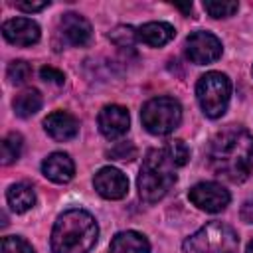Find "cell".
I'll list each match as a JSON object with an SVG mask.
<instances>
[{"instance_id":"21","label":"cell","mask_w":253,"mask_h":253,"mask_svg":"<svg viewBox=\"0 0 253 253\" xmlns=\"http://www.w3.org/2000/svg\"><path fill=\"white\" fill-rule=\"evenodd\" d=\"M164 152L168 154V158L172 160V164H174L176 168L184 166V164L188 162V158H190V150H188V146H186L184 140H170V142L166 144Z\"/></svg>"},{"instance_id":"22","label":"cell","mask_w":253,"mask_h":253,"mask_svg":"<svg viewBox=\"0 0 253 253\" xmlns=\"http://www.w3.org/2000/svg\"><path fill=\"white\" fill-rule=\"evenodd\" d=\"M30 75H32V67H30V63H26V61H22V59H18V61H12L10 65H8V79L12 81V83H26L28 79H30Z\"/></svg>"},{"instance_id":"10","label":"cell","mask_w":253,"mask_h":253,"mask_svg":"<svg viewBox=\"0 0 253 253\" xmlns=\"http://www.w3.org/2000/svg\"><path fill=\"white\" fill-rule=\"evenodd\" d=\"M99 130L103 132V136L107 138H119L128 130L130 119H128V111L121 105H107L101 109L99 113Z\"/></svg>"},{"instance_id":"19","label":"cell","mask_w":253,"mask_h":253,"mask_svg":"<svg viewBox=\"0 0 253 253\" xmlns=\"http://www.w3.org/2000/svg\"><path fill=\"white\" fill-rule=\"evenodd\" d=\"M239 4L233 0H206L204 2V10L211 16V18H229L237 12Z\"/></svg>"},{"instance_id":"7","label":"cell","mask_w":253,"mask_h":253,"mask_svg":"<svg viewBox=\"0 0 253 253\" xmlns=\"http://www.w3.org/2000/svg\"><path fill=\"white\" fill-rule=\"evenodd\" d=\"M188 198L196 208H200L204 211H210V213L221 211L229 204V192L221 184H215V182L196 184L194 188H190Z\"/></svg>"},{"instance_id":"11","label":"cell","mask_w":253,"mask_h":253,"mask_svg":"<svg viewBox=\"0 0 253 253\" xmlns=\"http://www.w3.org/2000/svg\"><path fill=\"white\" fill-rule=\"evenodd\" d=\"M4 38L14 45H34L40 40V26L30 18H12L2 26Z\"/></svg>"},{"instance_id":"28","label":"cell","mask_w":253,"mask_h":253,"mask_svg":"<svg viewBox=\"0 0 253 253\" xmlns=\"http://www.w3.org/2000/svg\"><path fill=\"white\" fill-rule=\"evenodd\" d=\"M241 219L247 223H253V198L245 200L241 206Z\"/></svg>"},{"instance_id":"26","label":"cell","mask_w":253,"mask_h":253,"mask_svg":"<svg viewBox=\"0 0 253 253\" xmlns=\"http://www.w3.org/2000/svg\"><path fill=\"white\" fill-rule=\"evenodd\" d=\"M40 75H42V79L43 81H49V83H55V85H61L63 81H65V75L59 71V69H55V67H42L40 69Z\"/></svg>"},{"instance_id":"16","label":"cell","mask_w":253,"mask_h":253,"mask_svg":"<svg viewBox=\"0 0 253 253\" xmlns=\"http://www.w3.org/2000/svg\"><path fill=\"white\" fill-rule=\"evenodd\" d=\"M111 253H150V245L144 235L136 231H123L113 237Z\"/></svg>"},{"instance_id":"3","label":"cell","mask_w":253,"mask_h":253,"mask_svg":"<svg viewBox=\"0 0 253 253\" xmlns=\"http://www.w3.org/2000/svg\"><path fill=\"white\" fill-rule=\"evenodd\" d=\"M174 164L168 158V154L162 150H148L142 166H140V174H138V194L144 202H158L162 200L168 190L174 186L176 182V174H174Z\"/></svg>"},{"instance_id":"6","label":"cell","mask_w":253,"mask_h":253,"mask_svg":"<svg viewBox=\"0 0 253 253\" xmlns=\"http://www.w3.org/2000/svg\"><path fill=\"white\" fill-rule=\"evenodd\" d=\"M144 128L152 134H168L182 121V107L172 97H154L144 103L140 111Z\"/></svg>"},{"instance_id":"8","label":"cell","mask_w":253,"mask_h":253,"mask_svg":"<svg viewBox=\"0 0 253 253\" xmlns=\"http://www.w3.org/2000/svg\"><path fill=\"white\" fill-rule=\"evenodd\" d=\"M186 55L198 65L211 63L221 55V42L210 32H194L186 38Z\"/></svg>"},{"instance_id":"5","label":"cell","mask_w":253,"mask_h":253,"mask_svg":"<svg viewBox=\"0 0 253 253\" xmlns=\"http://www.w3.org/2000/svg\"><path fill=\"white\" fill-rule=\"evenodd\" d=\"M229 95H231V83H229L227 75H223L219 71H210V73L202 75L196 85L198 103L210 119H217L225 113Z\"/></svg>"},{"instance_id":"27","label":"cell","mask_w":253,"mask_h":253,"mask_svg":"<svg viewBox=\"0 0 253 253\" xmlns=\"http://www.w3.org/2000/svg\"><path fill=\"white\" fill-rule=\"evenodd\" d=\"M14 6L22 12H40L45 6H49V2H45V0H42V2H16Z\"/></svg>"},{"instance_id":"4","label":"cell","mask_w":253,"mask_h":253,"mask_svg":"<svg viewBox=\"0 0 253 253\" xmlns=\"http://www.w3.org/2000/svg\"><path fill=\"white\" fill-rule=\"evenodd\" d=\"M239 237L233 227L211 221L184 241V253H237Z\"/></svg>"},{"instance_id":"30","label":"cell","mask_w":253,"mask_h":253,"mask_svg":"<svg viewBox=\"0 0 253 253\" xmlns=\"http://www.w3.org/2000/svg\"><path fill=\"white\" fill-rule=\"evenodd\" d=\"M245 253H253V241L247 245V251H245Z\"/></svg>"},{"instance_id":"24","label":"cell","mask_w":253,"mask_h":253,"mask_svg":"<svg viewBox=\"0 0 253 253\" xmlns=\"http://www.w3.org/2000/svg\"><path fill=\"white\" fill-rule=\"evenodd\" d=\"M107 156L109 158H113V160H132V158H136V148L130 144V142H119L117 146H113L109 152H107Z\"/></svg>"},{"instance_id":"25","label":"cell","mask_w":253,"mask_h":253,"mask_svg":"<svg viewBox=\"0 0 253 253\" xmlns=\"http://www.w3.org/2000/svg\"><path fill=\"white\" fill-rule=\"evenodd\" d=\"M111 40L117 43V45H121V47H130L132 43H134V40H136V32L132 30V28H117L113 34H111Z\"/></svg>"},{"instance_id":"2","label":"cell","mask_w":253,"mask_h":253,"mask_svg":"<svg viewBox=\"0 0 253 253\" xmlns=\"http://www.w3.org/2000/svg\"><path fill=\"white\" fill-rule=\"evenodd\" d=\"M99 227L91 213L69 210L61 213L51 229L53 253H89L97 243Z\"/></svg>"},{"instance_id":"15","label":"cell","mask_w":253,"mask_h":253,"mask_svg":"<svg viewBox=\"0 0 253 253\" xmlns=\"http://www.w3.org/2000/svg\"><path fill=\"white\" fill-rule=\"evenodd\" d=\"M174 34H176L174 26H170L166 22H148L136 30V38L150 47H160V45L168 43L174 38Z\"/></svg>"},{"instance_id":"13","label":"cell","mask_w":253,"mask_h":253,"mask_svg":"<svg viewBox=\"0 0 253 253\" xmlns=\"http://www.w3.org/2000/svg\"><path fill=\"white\" fill-rule=\"evenodd\" d=\"M43 128L53 140L63 142V140H69V138H73L77 134L79 125H77V119L73 115H69L65 111H55V113L45 117Z\"/></svg>"},{"instance_id":"23","label":"cell","mask_w":253,"mask_h":253,"mask_svg":"<svg viewBox=\"0 0 253 253\" xmlns=\"http://www.w3.org/2000/svg\"><path fill=\"white\" fill-rule=\"evenodd\" d=\"M2 253H34V249L26 239L8 235L2 239Z\"/></svg>"},{"instance_id":"14","label":"cell","mask_w":253,"mask_h":253,"mask_svg":"<svg viewBox=\"0 0 253 253\" xmlns=\"http://www.w3.org/2000/svg\"><path fill=\"white\" fill-rule=\"evenodd\" d=\"M42 172L45 178H49L55 184H65L73 178L75 174V164L73 160L65 154V152H53L49 154L43 164H42Z\"/></svg>"},{"instance_id":"17","label":"cell","mask_w":253,"mask_h":253,"mask_svg":"<svg viewBox=\"0 0 253 253\" xmlns=\"http://www.w3.org/2000/svg\"><path fill=\"white\" fill-rule=\"evenodd\" d=\"M6 200L16 213H24L36 204V194L28 184H12L6 192Z\"/></svg>"},{"instance_id":"29","label":"cell","mask_w":253,"mask_h":253,"mask_svg":"<svg viewBox=\"0 0 253 253\" xmlns=\"http://www.w3.org/2000/svg\"><path fill=\"white\" fill-rule=\"evenodd\" d=\"M176 8L182 10L184 14H190V12H192V4H176Z\"/></svg>"},{"instance_id":"20","label":"cell","mask_w":253,"mask_h":253,"mask_svg":"<svg viewBox=\"0 0 253 253\" xmlns=\"http://www.w3.org/2000/svg\"><path fill=\"white\" fill-rule=\"evenodd\" d=\"M22 152V136L18 132H10L2 140V164H12Z\"/></svg>"},{"instance_id":"1","label":"cell","mask_w":253,"mask_h":253,"mask_svg":"<svg viewBox=\"0 0 253 253\" xmlns=\"http://www.w3.org/2000/svg\"><path fill=\"white\" fill-rule=\"evenodd\" d=\"M208 162L217 176L243 182L253 170V136L235 125L221 128L210 142Z\"/></svg>"},{"instance_id":"9","label":"cell","mask_w":253,"mask_h":253,"mask_svg":"<svg viewBox=\"0 0 253 253\" xmlns=\"http://www.w3.org/2000/svg\"><path fill=\"white\" fill-rule=\"evenodd\" d=\"M93 184H95V190L99 192V196H103L107 200H121L128 192V180H126V176L119 168H113V166L101 168L95 174Z\"/></svg>"},{"instance_id":"18","label":"cell","mask_w":253,"mask_h":253,"mask_svg":"<svg viewBox=\"0 0 253 253\" xmlns=\"http://www.w3.org/2000/svg\"><path fill=\"white\" fill-rule=\"evenodd\" d=\"M12 105H14L16 115L26 119V117H32V115H36L40 111V107H42V95L36 89H26V91H22V93L16 95V99H14Z\"/></svg>"},{"instance_id":"12","label":"cell","mask_w":253,"mask_h":253,"mask_svg":"<svg viewBox=\"0 0 253 253\" xmlns=\"http://www.w3.org/2000/svg\"><path fill=\"white\" fill-rule=\"evenodd\" d=\"M59 32L61 36L71 43V45H87L89 40H91V24L75 14V12H69V14H63L61 20H59Z\"/></svg>"}]
</instances>
